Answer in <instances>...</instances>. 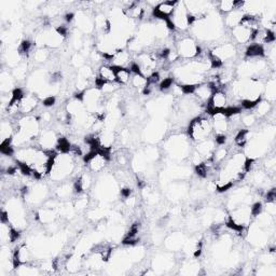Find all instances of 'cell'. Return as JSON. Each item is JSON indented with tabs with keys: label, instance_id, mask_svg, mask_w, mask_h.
Instances as JSON below:
<instances>
[{
	"label": "cell",
	"instance_id": "cell-1",
	"mask_svg": "<svg viewBox=\"0 0 276 276\" xmlns=\"http://www.w3.org/2000/svg\"><path fill=\"white\" fill-rule=\"evenodd\" d=\"M77 157L70 154H56L50 172V178L55 182L65 181L76 171Z\"/></svg>",
	"mask_w": 276,
	"mask_h": 276
},
{
	"label": "cell",
	"instance_id": "cell-2",
	"mask_svg": "<svg viewBox=\"0 0 276 276\" xmlns=\"http://www.w3.org/2000/svg\"><path fill=\"white\" fill-rule=\"evenodd\" d=\"M211 133H213V124L208 117H196L189 123L188 136L195 142L209 138Z\"/></svg>",
	"mask_w": 276,
	"mask_h": 276
},
{
	"label": "cell",
	"instance_id": "cell-3",
	"mask_svg": "<svg viewBox=\"0 0 276 276\" xmlns=\"http://www.w3.org/2000/svg\"><path fill=\"white\" fill-rule=\"evenodd\" d=\"M160 58L157 57L155 52H147L144 51L139 54H137L136 61H134L137 66L139 67V71L141 75L149 78L152 73L156 71L157 65L160 63Z\"/></svg>",
	"mask_w": 276,
	"mask_h": 276
},
{
	"label": "cell",
	"instance_id": "cell-4",
	"mask_svg": "<svg viewBox=\"0 0 276 276\" xmlns=\"http://www.w3.org/2000/svg\"><path fill=\"white\" fill-rule=\"evenodd\" d=\"M176 51L181 60H193L200 56L202 49L193 38L184 37L177 42Z\"/></svg>",
	"mask_w": 276,
	"mask_h": 276
},
{
	"label": "cell",
	"instance_id": "cell-5",
	"mask_svg": "<svg viewBox=\"0 0 276 276\" xmlns=\"http://www.w3.org/2000/svg\"><path fill=\"white\" fill-rule=\"evenodd\" d=\"M171 23L174 25L175 29L178 31H186L189 27H191V24L189 21V14L187 11V8L185 6V2L178 1L176 4L175 11L170 18Z\"/></svg>",
	"mask_w": 276,
	"mask_h": 276
},
{
	"label": "cell",
	"instance_id": "cell-6",
	"mask_svg": "<svg viewBox=\"0 0 276 276\" xmlns=\"http://www.w3.org/2000/svg\"><path fill=\"white\" fill-rule=\"evenodd\" d=\"M230 97L224 90H217L207 103V112L213 116L217 111H223L229 107Z\"/></svg>",
	"mask_w": 276,
	"mask_h": 276
},
{
	"label": "cell",
	"instance_id": "cell-7",
	"mask_svg": "<svg viewBox=\"0 0 276 276\" xmlns=\"http://www.w3.org/2000/svg\"><path fill=\"white\" fill-rule=\"evenodd\" d=\"M188 144H187V137H181L180 135H175L169 139L166 145V149L169 150L172 157L180 159L181 155L187 156L188 152Z\"/></svg>",
	"mask_w": 276,
	"mask_h": 276
},
{
	"label": "cell",
	"instance_id": "cell-8",
	"mask_svg": "<svg viewBox=\"0 0 276 276\" xmlns=\"http://www.w3.org/2000/svg\"><path fill=\"white\" fill-rule=\"evenodd\" d=\"M12 260H13L14 268H16V269H17L18 267H21V265L32 263L33 251L31 250V248H29L28 245H26V244L18 245L17 247L16 248V250H13Z\"/></svg>",
	"mask_w": 276,
	"mask_h": 276
},
{
	"label": "cell",
	"instance_id": "cell-9",
	"mask_svg": "<svg viewBox=\"0 0 276 276\" xmlns=\"http://www.w3.org/2000/svg\"><path fill=\"white\" fill-rule=\"evenodd\" d=\"M178 1H161L152 9V17L157 21H167L175 11Z\"/></svg>",
	"mask_w": 276,
	"mask_h": 276
},
{
	"label": "cell",
	"instance_id": "cell-10",
	"mask_svg": "<svg viewBox=\"0 0 276 276\" xmlns=\"http://www.w3.org/2000/svg\"><path fill=\"white\" fill-rule=\"evenodd\" d=\"M211 124H213V131H215L216 135H226L230 130L229 117L224 110L217 111L211 116Z\"/></svg>",
	"mask_w": 276,
	"mask_h": 276
},
{
	"label": "cell",
	"instance_id": "cell-11",
	"mask_svg": "<svg viewBox=\"0 0 276 276\" xmlns=\"http://www.w3.org/2000/svg\"><path fill=\"white\" fill-rule=\"evenodd\" d=\"M255 34H256L255 32L250 31V29L247 27L241 25V24L231 29V37L233 39L234 44L235 43L247 44L249 42H253Z\"/></svg>",
	"mask_w": 276,
	"mask_h": 276
},
{
	"label": "cell",
	"instance_id": "cell-12",
	"mask_svg": "<svg viewBox=\"0 0 276 276\" xmlns=\"http://www.w3.org/2000/svg\"><path fill=\"white\" fill-rule=\"evenodd\" d=\"M58 141V137L54 130L48 129L41 131L38 136V146L44 150L52 151L54 148H56Z\"/></svg>",
	"mask_w": 276,
	"mask_h": 276
},
{
	"label": "cell",
	"instance_id": "cell-13",
	"mask_svg": "<svg viewBox=\"0 0 276 276\" xmlns=\"http://www.w3.org/2000/svg\"><path fill=\"white\" fill-rule=\"evenodd\" d=\"M218 147L215 141V138H207L205 140H202L196 142V148L195 151L198 154L204 157V160H208L213 157L214 152L216 150V148Z\"/></svg>",
	"mask_w": 276,
	"mask_h": 276
},
{
	"label": "cell",
	"instance_id": "cell-14",
	"mask_svg": "<svg viewBox=\"0 0 276 276\" xmlns=\"http://www.w3.org/2000/svg\"><path fill=\"white\" fill-rule=\"evenodd\" d=\"M215 88L213 87V86L209 85L208 82H203L201 85H198L195 86L194 91H193V95L196 101L200 103H204L207 104L209 102L211 95L214 94Z\"/></svg>",
	"mask_w": 276,
	"mask_h": 276
},
{
	"label": "cell",
	"instance_id": "cell-15",
	"mask_svg": "<svg viewBox=\"0 0 276 276\" xmlns=\"http://www.w3.org/2000/svg\"><path fill=\"white\" fill-rule=\"evenodd\" d=\"M38 103V97L34 94H25L19 101V113L23 116L32 115L36 110Z\"/></svg>",
	"mask_w": 276,
	"mask_h": 276
},
{
	"label": "cell",
	"instance_id": "cell-16",
	"mask_svg": "<svg viewBox=\"0 0 276 276\" xmlns=\"http://www.w3.org/2000/svg\"><path fill=\"white\" fill-rule=\"evenodd\" d=\"M76 25L79 31L86 34H90L95 29V22L85 12L78 13L75 17Z\"/></svg>",
	"mask_w": 276,
	"mask_h": 276
},
{
	"label": "cell",
	"instance_id": "cell-17",
	"mask_svg": "<svg viewBox=\"0 0 276 276\" xmlns=\"http://www.w3.org/2000/svg\"><path fill=\"white\" fill-rule=\"evenodd\" d=\"M130 63H133V61H131V52L126 51L125 49H122V50H118L113 54L109 65L112 67H127Z\"/></svg>",
	"mask_w": 276,
	"mask_h": 276
},
{
	"label": "cell",
	"instance_id": "cell-18",
	"mask_svg": "<svg viewBox=\"0 0 276 276\" xmlns=\"http://www.w3.org/2000/svg\"><path fill=\"white\" fill-rule=\"evenodd\" d=\"M244 16H245V13H244L243 10L235 9V10H233L232 12L226 14V17L224 19V24L228 28L232 29L238 25H240V23H241L242 19H243Z\"/></svg>",
	"mask_w": 276,
	"mask_h": 276
},
{
	"label": "cell",
	"instance_id": "cell-19",
	"mask_svg": "<svg viewBox=\"0 0 276 276\" xmlns=\"http://www.w3.org/2000/svg\"><path fill=\"white\" fill-rule=\"evenodd\" d=\"M98 78H100L101 80H103L104 82H107V83L117 82L115 67H112L111 65H109V64L102 65L100 69H98Z\"/></svg>",
	"mask_w": 276,
	"mask_h": 276
},
{
	"label": "cell",
	"instance_id": "cell-20",
	"mask_svg": "<svg viewBox=\"0 0 276 276\" xmlns=\"http://www.w3.org/2000/svg\"><path fill=\"white\" fill-rule=\"evenodd\" d=\"M57 217L56 211L50 207H43L37 213V219L43 224H52Z\"/></svg>",
	"mask_w": 276,
	"mask_h": 276
},
{
	"label": "cell",
	"instance_id": "cell-21",
	"mask_svg": "<svg viewBox=\"0 0 276 276\" xmlns=\"http://www.w3.org/2000/svg\"><path fill=\"white\" fill-rule=\"evenodd\" d=\"M115 69L117 82L120 86H127L129 83H131L133 73L129 67H115Z\"/></svg>",
	"mask_w": 276,
	"mask_h": 276
},
{
	"label": "cell",
	"instance_id": "cell-22",
	"mask_svg": "<svg viewBox=\"0 0 276 276\" xmlns=\"http://www.w3.org/2000/svg\"><path fill=\"white\" fill-rule=\"evenodd\" d=\"M148 78L145 77L141 73H133L131 79V85L132 86L136 88L138 92H144L148 86Z\"/></svg>",
	"mask_w": 276,
	"mask_h": 276
},
{
	"label": "cell",
	"instance_id": "cell-23",
	"mask_svg": "<svg viewBox=\"0 0 276 276\" xmlns=\"http://www.w3.org/2000/svg\"><path fill=\"white\" fill-rule=\"evenodd\" d=\"M263 94L265 95V101H268L271 104H273L275 102V100H276V82H275L274 77L268 79L267 85L264 86Z\"/></svg>",
	"mask_w": 276,
	"mask_h": 276
},
{
	"label": "cell",
	"instance_id": "cell-24",
	"mask_svg": "<svg viewBox=\"0 0 276 276\" xmlns=\"http://www.w3.org/2000/svg\"><path fill=\"white\" fill-rule=\"evenodd\" d=\"M244 1H233V0H223L218 2V10L221 13L228 14L235 9H241Z\"/></svg>",
	"mask_w": 276,
	"mask_h": 276
},
{
	"label": "cell",
	"instance_id": "cell-25",
	"mask_svg": "<svg viewBox=\"0 0 276 276\" xmlns=\"http://www.w3.org/2000/svg\"><path fill=\"white\" fill-rule=\"evenodd\" d=\"M251 136H253V133L250 132V130L247 129H241L238 131L234 138L235 145L240 148H244L247 142L250 140Z\"/></svg>",
	"mask_w": 276,
	"mask_h": 276
},
{
	"label": "cell",
	"instance_id": "cell-26",
	"mask_svg": "<svg viewBox=\"0 0 276 276\" xmlns=\"http://www.w3.org/2000/svg\"><path fill=\"white\" fill-rule=\"evenodd\" d=\"M72 193H75V189H73V182L72 184L63 182V184L58 187L56 190V195L62 200L69 199Z\"/></svg>",
	"mask_w": 276,
	"mask_h": 276
},
{
	"label": "cell",
	"instance_id": "cell-27",
	"mask_svg": "<svg viewBox=\"0 0 276 276\" xmlns=\"http://www.w3.org/2000/svg\"><path fill=\"white\" fill-rule=\"evenodd\" d=\"M254 109H256L255 115L257 117H265L272 112V104L265 100H261Z\"/></svg>",
	"mask_w": 276,
	"mask_h": 276
},
{
	"label": "cell",
	"instance_id": "cell-28",
	"mask_svg": "<svg viewBox=\"0 0 276 276\" xmlns=\"http://www.w3.org/2000/svg\"><path fill=\"white\" fill-rule=\"evenodd\" d=\"M27 75V65L25 63H21L19 65H17L16 68L13 69L12 76L17 79V80H21V79H25Z\"/></svg>",
	"mask_w": 276,
	"mask_h": 276
},
{
	"label": "cell",
	"instance_id": "cell-29",
	"mask_svg": "<svg viewBox=\"0 0 276 276\" xmlns=\"http://www.w3.org/2000/svg\"><path fill=\"white\" fill-rule=\"evenodd\" d=\"M49 57H50V52H49L48 48H39L38 50L34 53V61L38 63L46 62Z\"/></svg>",
	"mask_w": 276,
	"mask_h": 276
},
{
	"label": "cell",
	"instance_id": "cell-30",
	"mask_svg": "<svg viewBox=\"0 0 276 276\" xmlns=\"http://www.w3.org/2000/svg\"><path fill=\"white\" fill-rule=\"evenodd\" d=\"M88 205V199H87V195L86 193H81V194H78V198L75 201V204H73V207H75L76 209L78 210H81V209H86Z\"/></svg>",
	"mask_w": 276,
	"mask_h": 276
},
{
	"label": "cell",
	"instance_id": "cell-31",
	"mask_svg": "<svg viewBox=\"0 0 276 276\" xmlns=\"http://www.w3.org/2000/svg\"><path fill=\"white\" fill-rule=\"evenodd\" d=\"M241 123L246 127H251L257 123V116L255 113H247L241 119Z\"/></svg>",
	"mask_w": 276,
	"mask_h": 276
},
{
	"label": "cell",
	"instance_id": "cell-32",
	"mask_svg": "<svg viewBox=\"0 0 276 276\" xmlns=\"http://www.w3.org/2000/svg\"><path fill=\"white\" fill-rule=\"evenodd\" d=\"M265 213L270 216L275 217L276 215V203L275 202H269L267 201V205H265Z\"/></svg>",
	"mask_w": 276,
	"mask_h": 276
},
{
	"label": "cell",
	"instance_id": "cell-33",
	"mask_svg": "<svg viewBox=\"0 0 276 276\" xmlns=\"http://www.w3.org/2000/svg\"><path fill=\"white\" fill-rule=\"evenodd\" d=\"M71 62L75 66H78V67L81 68V66L83 65V64H85V58H83L81 53H76L75 55L72 56Z\"/></svg>",
	"mask_w": 276,
	"mask_h": 276
},
{
	"label": "cell",
	"instance_id": "cell-34",
	"mask_svg": "<svg viewBox=\"0 0 276 276\" xmlns=\"http://www.w3.org/2000/svg\"><path fill=\"white\" fill-rule=\"evenodd\" d=\"M56 102V98L55 96H48V97H44L43 98V106L46 107H52L54 104Z\"/></svg>",
	"mask_w": 276,
	"mask_h": 276
}]
</instances>
